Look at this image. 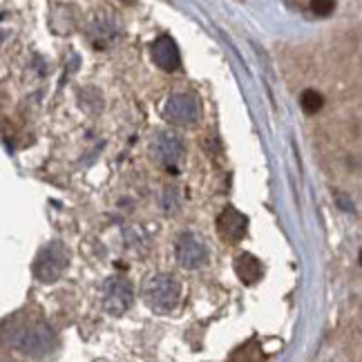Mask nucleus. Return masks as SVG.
<instances>
[{"instance_id":"nucleus-4","label":"nucleus","mask_w":362,"mask_h":362,"mask_svg":"<svg viewBox=\"0 0 362 362\" xmlns=\"http://www.w3.org/2000/svg\"><path fill=\"white\" fill-rule=\"evenodd\" d=\"M163 119L170 121L173 125H194L202 119V105L199 99L190 92H179L173 94L163 105Z\"/></svg>"},{"instance_id":"nucleus-12","label":"nucleus","mask_w":362,"mask_h":362,"mask_svg":"<svg viewBox=\"0 0 362 362\" xmlns=\"http://www.w3.org/2000/svg\"><path fill=\"white\" fill-rule=\"evenodd\" d=\"M313 13H320V16H327L333 9H336V3H311Z\"/></svg>"},{"instance_id":"nucleus-5","label":"nucleus","mask_w":362,"mask_h":362,"mask_svg":"<svg viewBox=\"0 0 362 362\" xmlns=\"http://www.w3.org/2000/svg\"><path fill=\"white\" fill-rule=\"evenodd\" d=\"M150 152H152V157H155L161 165H165L170 173H177V165L184 161L186 146H184V141H181V136L177 132L163 130V132H159L155 139H152Z\"/></svg>"},{"instance_id":"nucleus-14","label":"nucleus","mask_w":362,"mask_h":362,"mask_svg":"<svg viewBox=\"0 0 362 362\" xmlns=\"http://www.w3.org/2000/svg\"><path fill=\"white\" fill-rule=\"evenodd\" d=\"M0 362H3V360H0Z\"/></svg>"},{"instance_id":"nucleus-6","label":"nucleus","mask_w":362,"mask_h":362,"mask_svg":"<svg viewBox=\"0 0 362 362\" xmlns=\"http://www.w3.org/2000/svg\"><path fill=\"white\" fill-rule=\"evenodd\" d=\"M175 255L179 267H184L186 271H197L208 262V248L199 235L181 233L175 244Z\"/></svg>"},{"instance_id":"nucleus-9","label":"nucleus","mask_w":362,"mask_h":362,"mask_svg":"<svg viewBox=\"0 0 362 362\" xmlns=\"http://www.w3.org/2000/svg\"><path fill=\"white\" fill-rule=\"evenodd\" d=\"M152 61H155V65L161 67L163 72H175V69H179L181 54L170 36H159L155 43H152Z\"/></svg>"},{"instance_id":"nucleus-10","label":"nucleus","mask_w":362,"mask_h":362,"mask_svg":"<svg viewBox=\"0 0 362 362\" xmlns=\"http://www.w3.org/2000/svg\"><path fill=\"white\" fill-rule=\"evenodd\" d=\"M235 273H238V277L244 284H255L257 280H262L264 267L255 255L242 253V255L235 257Z\"/></svg>"},{"instance_id":"nucleus-2","label":"nucleus","mask_w":362,"mask_h":362,"mask_svg":"<svg viewBox=\"0 0 362 362\" xmlns=\"http://www.w3.org/2000/svg\"><path fill=\"white\" fill-rule=\"evenodd\" d=\"M141 298L155 313H170L179 304L181 284L173 273L150 275L141 288Z\"/></svg>"},{"instance_id":"nucleus-7","label":"nucleus","mask_w":362,"mask_h":362,"mask_svg":"<svg viewBox=\"0 0 362 362\" xmlns=\"http://www.w3.org/2000/svg\"><path fill=\"white\" fill-rule=\"evenodd\" d=\"M134 302V288L125 277H110L103 286V309L110 315H123Z\"/></svg>"},{"instance_id":"nucleus-1","label":"nucleus","mask_w":362,"mask_h":362,"mask_svg":"<svg viewBox=\"0 0 362 362\" xmlns=\"http://www.w3.org/2000/svg\"><path fill=\"white\" fill-rule=\"evenodd\" d=\"M3 340L30 358H45L57 349V333L43 320H11L5 325Z\"/></svg>"},{"instance_id":"nucleus-3","label":"nucleus","mask_w":362,"mask_h":362,"mask_svg":"<svg viewBox=\"0 0 362 362\" xmlns=\"http://www.w3.org/2000/svg\"><path fill=\"white\" fill-rule=\"evenodd\" d=\"M69 267V253L61 242H49L47 246L40 248V253L34 262V275L36 280L52 284L61 280V275Z\"/></svg>"},{"instance_id":"nucleus-8","label":"nucleus","mask_w":362,"mask_h":362,"mask_svg":"<svg viewBox=\"0 0 362 362\" xmlns=\"http://www.w3.org/2000/svg\"><path fill=\"white\" fill-rule=\"evenodd\" d=\"M248 230V217L240 213L238 208H224L221 215L217 217V233L221 240H226L228 244H238L246 238Z\"/></svg>"},{"instance_id":"nucleus-11","label":"nucleus","mask_w":362,"mask_h":362,"mask_svg":"<svg viewBox=\"0 0 362 362\" xmlns=\"http://www.w3.org/2000/svg\"><path fill=\"white\" fill-rule=\"evenodd\" d=\"M322 94L320 92H315V90H306V92H302V96H300V105H302V110L306 115H315V112H320V107H322Z\"/></svg>"},{"instance_id":"nucleus-13","label":"nucleus","mask_w":362,"mask_h":362,"mask_svg":"<svg viewBox=\"0 0 362 362\" xmlns=\"http://www.w3.org/2000/svg\"><path fill=\"white\" fill-rule=\"evenodd\" d=\"M338 204L342 206V211H351L354 208V202H346L344 194H338Z\"/></svg>"}]
</instances>
